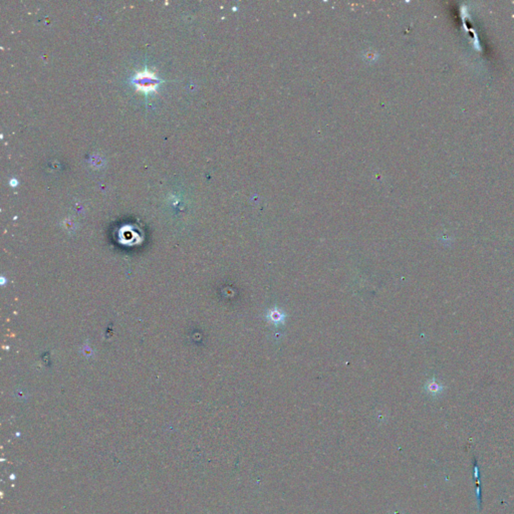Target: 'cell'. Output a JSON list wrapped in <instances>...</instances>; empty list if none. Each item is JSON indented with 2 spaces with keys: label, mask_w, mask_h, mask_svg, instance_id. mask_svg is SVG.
Wrapping results in <instances>:
<instances>
[{
  "label": "cell",
  "mask_w": 514,
  "mask_h": 514,
  "mask_svg": "<svg viewBox=\"0 0 514 514\" xmlns=\"http://www.w3.org/2000/svg\"><path fill=\"white\" fill-rule=\"evenodd\" d=\"M133 83L136 85V87L139 90L147 92V91L154 90V88L158 85L159 80L154 75V73L149 72V71H143V72H139L136 75V77H135L133 80Z\"/></svg>",
  "instance_id": "1"
},
{
  "label": "cell",
  "mask_w": 514,
  "mask_h": 514,
  "mask_svg": "<svg viewBox=\"0 0 514 514\" xmlns=\"http://www.w3.org/2000/svg\"><path fill=\"white\" fill-rule=\"evenodd\" d=\"M269 318L274 323H280L284 319V315L279 310H272L269 313Z\"/></svg>",
  "instance_id": "2"
},
{
  "label": "cell",
  "mask_w": 514,
  "mask_h": 514,
  "mask_svg": "<svg viewBox=\"0 0 514 514\" xmlns=\"http://www.w3.org/2000/svg\"><path fill=\"white\" fill-rule=\"evenodd\" d=\"M428 391L431 393H437L440 392V387L436 383H430L428 385Z\"/></svg>",
  "instance_id": "3"
}]
</instances>
